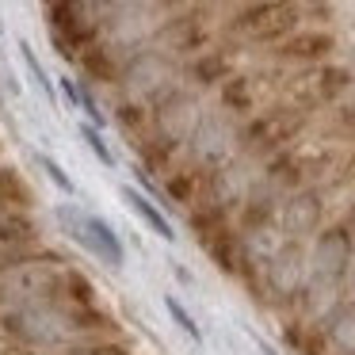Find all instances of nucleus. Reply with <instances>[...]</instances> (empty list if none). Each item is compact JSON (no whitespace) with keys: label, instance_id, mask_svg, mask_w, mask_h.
<instances>
[{"label":"nucleus","instance_id":"obj_1","mask_svg":"<svg viewBox=\"0 0 355 355\" xmlns=\"http://www.w3.org/2000/svg\"><path fill=\"white\" fill-rule=\"evenodd\" d=\"M302 24V4L298 0H252L248 8H241L233 16L230 31L237 39L248 42H283L286 35H294Z\"/></svg>","mask_w":355,"mask_h":355},{"label":"nucleus","instance_id":"obj_2","mask_svg":"<svg viewBox=\"0 0 355 355\" xmlns=\"http://www.w3.org/2000/svg\"><path fill=\"white\" fill-rule=\"evenodd\" d=\"M58 225L69 233V241H77L92 260H100L103 268H123L126 248L119 241V233L103 222L100 214H88L80 207H58Z\"/></svg>","mask_w":355,"mask_h":355},{"label":"nucleus","instance_id":"obj_3","mask_svg":"<svg viewBox=\"0 0 355 355\" xmlns=\"http://www.w3.org/2000/svg\"><path fill=\"white\" fill-rule=\"evenodd\" d=\"M4 329L27 347H62L73 336V321L65 309L50 306V302H31V306H19L16 313L4 317Z\"/></svg>","mask_w":355,"mask_h":355},{"label":"nucleus","instance_id":"obj_4","mask_svg":"<svg viewBox=\"0 0 355 355\" xmlns=\"http://www.w3.org/2000/svg\"><path fill=\"white\" fill-rule=\"evenodd\" d=\"M306 126V115L294 107H275L263 111V115L248 119L241 126V149L252 157H275L279 149H286Z\"/></svg>","mask_w":355,"mask_h":355},{"label":"nucleus","instance_id":"obj_5","mask_svg":"<svg viewBox=\"0 0 355 355\" xmlns=\"http://www.w3.org/2000/svg\"><path fill=\"white\" fill-rule=\"evenodd\" d=\"M309 279V248L306 241H279L268 256H263V286L275 294L279 302H294Z\"/></svg>","mask_w":355,"mask_h":355},{"label":"nucleus","instance_id":"obj_6","mask_svg":"<svg viewBox=\"0 0 355 355\" xmlns=\"http://www.w3.org/2000/svg\"><path fill=\"white\" fill-rule=\"evenodd\" d=\"M237 149H241V126H233L225 111H210V115L202 111L195 134L187 138V153H191V161L210 172V168H218V164L233 161Z\"/></svg>","mask_w":355,"mask_h":355},{"label":"nucleus","instance_id":"obj_7","mask_svg":"<svg viewBox=\"0 0 355 355\" xmlns=\"http://www.w3.org/2000/svg\"><path fill=\"white\" fill-rule=\"evenodd\" d=\"M275 222H279V230H283L286 237H294V241L313 237V233L321 230V222H324V202H321V195H317L313 187H294V191L286 195L283 202H279Z\"/></svg>","mask_w":355,"mask_h":355},{"label":"nucleus","instance_id":"obj_8","mask_svg":"<svg viewBox=\"0 0 355 355\" xmlns=\"http://www.w3.org/2000/svg\"><path fill=\"white\" fill-rule=\"evenodd\" d=\"M202 248L210 252V260L218 263V268L225 271V275H245L248 271V241H245V233H233L230 225H218V230H210V233H202Z\"/></svg>","mask_w":355,"mask_h":355},{"label":"nucleus","instance_id":"obj_9","mask_svg":"<svg viewBox=\"0 0 355 355\" xmlns=\"http://www.w3.org/2000/svg\"><path fill=\"white\" fill-rule=\"evenodd\" d=\"M321 340L336 355H355V298H336L321 313Z\"/></svg>","mask_w":355,"mask_h":355},{"label":"nucleus","instance_id":"obj_10","mask_svg":"<svg viewBox=\"0 0 355 355\" xmlns=\"http://www.w3.org/2000/svg\"><path fill=\"white\" fill-rule=\"evenodd\" d=\"M336 50V39L329 31H294L279 42V58L286 62H302V65H313V62H324V58Z\"/></svg>","mask_w":355,"mask_h":355},{"label":"nucleus","instance_id":"obj_11","mask_svg":"<svg viewBox=\"0 0 355 355\" xmlns=\"http://www.w3.org/2000/svg\"><path fill=\"white\" fill-rule=\"evenodd\" d=\"M187 80L199 88H222L225 80L233 77V62L230 54H222V50H202V54H195L191 62H187Z\"/></svg>","mask_w":355,"mask_h":355},{"label":"nucleus","instance_id":"obj_12","mask_svg":"<svg viewBox=\"0 0 355 355\" xmlns=\"http://www.w3.org/2000/svg\"><path fill=\"white\" fill-rule=\"evenodd\" d=\"M123 195H126V202H130V210H134V214H138L141 222L149 225V230L157 233V237H161V241H176V230H172L168 214H164L161 207H153L146 191H138V187H126Z\"/></svg>","mask_w":355,"mask_h":355},{"label":"nucleus","instance_id":"obj_13","mask_svg":"<svg viewBox=\"0 0 355 355\" xmlns=\"http://www.w3.org/2000/svg\"><path fill=\"white\" fill-rule=\"evenodd\" d=\"M218 103H222L225 115H252V103H256L252 80L241 77V73H233V77L218 88Z\"/></svg>","mask_w":355,"mask_h":355},{"label":"nucleus","instance_id":"obj_14","mask_svg":"<svg viewBox=\"0 0 355 355\" xmlns=\"http://www.w3.org/2000/svg\"><path fill=\"white\" fill-rule=\"evenodd\" d=\"M275 214H279L275 199L248 191V195H245V202H241V230H245V233H263V230H271Z\"/></svg>","mask_w":355,"mask_h":355},{"label":"nucleus","instance_id":"obj_15","mask_svg":"<svg viewBox=\"0 0 355 355\" xmlns=\"http://www.w3.org/2000/svg\"><path fill=\"white\" fill-rule=\"evenodd\" d=\"M347 88H352V69H344V65H321V69H317L313 92L321 103H336Z\"/></svg>","mask_w":355,"mask_h":355},{"label":"nucleus","instance_id":"obj_16","mask_svg":"<svg viewBox=\"0 0 355 355\" xmlns=\"http://www.w3.org/2000/svg\"><path fill=\"white\" fill-rule=\"evenodd\" d=\"M199 172L184 168V172H168V180H164V195H168L172 207H191L195 199H199Z\"/></svg>","mask_w":355,"mask_h":355},{"label":"nucleus","instance_id":"obj_17","mask_svg":"<svg viewBox=\"0 0 355 355\" xmlns=\"http://www.w3.org/2000/svg\"><path fill=\"white\" fill-rule=\"evenodd\" d=\"M62 291L73 298V306H92V302H96L92 279H88L85 271H77V268H69V271L62 275Z\"/></svg>","mask_w":355,"mask_h":355},{"label":"nucleus","instance_id":"obj_18","mask_svg":"<svg viewBox=\"0 0 355 355\" xmlns=\"http://www.w3.org/2000/svg\"><path fill=\"white\" fill-rule=\"evenodd\" d=\"M164 309H168V317H172V321H176L180 329L187 332V336L195 340V344H202V329H199V324H195V317L187 313L184 306H180V298H176V294H168V298H164Z\"/></svg>","mask_w":355,"mask_h":355},{"label":"nucleus","instance_id":"obj_19","mask_svg":"<svg viewBox=\"0 0 355 355\" xmlns=\"http://www.w3.org/2000/svg\"><path fill=\"white\" fill-rule=\"evenodd\" d=\"M39 164H42V168H46V176L54 180V184L62 187L65 195H73V191H77V184H73V180L65 176V168H62V164H58V161H50V157H39Z\"/></svg>","mask_w":355,"mask_h":355},{"label":"nucleus","instance_id":"obj_20","mask_svg":"<svg viewBox=\"0 0 355 355\" xmlns=\"http://www.w3.org/2000/svg\"><path fill=\"white\" fill-rule=\"evenodd\" d=\"M80 134H85V141H88V146L96 149V157H100L103 164H111V149H107V141L100 138V130H88V126H85V130H80Z\"/></svg>","mask_w":355,"mask_h":355},{"label":"nucleus","instance_id":"obj_21","mask_svg":"<svg viewBox=\"0 0 355 355\" xmlns=\"http://www.w3.org/2000/svg\"><path fill=\"white\" fill-rule=\"evenodd\" d=\"M336 126H340L344 134H352V138H355V103H344V107L336 111Z\"/></svg>","mask_w":355,"mask_h":355},{"label":"nucleus","instance_id":"obj_22","mask_svg":"<svg viewBox=\"0 0 355 355\" xmlns=\"http://www.w3.org/2000/svg\"><path fill=\"white\" fill-rule=\"evenodd\" d=\"M80 355H130V347H123V344H88Z\"/></svg>","mask_w":355,"mask_h":355},{"label":"nucleus","instance_id":"obj_23","mask_svg":"<svg viewBox=\"0 0 355 355\" xmlns=\"http://www.w3.org/2000/svg\"><path fill=\"white\" fill-rule=\"evenodd\" d=\"M344 283H347V291H352V298H355V256H352V263H347V275H344Z\"/></svg>","mask_w":355,"mask_h":355},{"label":"nucleus","instance_id":"obj_24","mask_svg":"<svg viewBox=\"0 0 355 355\" xmlns=\"http://www.w3.org/2000/svg\"><path fill=\"white\" fill-rule=\"evenodd\" d=\"M347 168H352V172H355V153H352V164H347Z\"/></svg>","mask_w":355,"mask_h":355}]
</instances>
